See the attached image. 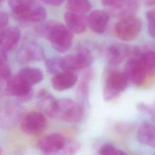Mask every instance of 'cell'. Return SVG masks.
<instances>
[{
    "mask_svg": "<svg viewBox=\"0 0 155 155\" xmlns=\"http://www.w3.org/2000/svg\"><path fill=\"white\" fill-rule=\"evenodd\" d=\"M139 49L124 44L116 43L111 45L107 50V59L111 65H116L125 58L139 57L140 54Z\"/></svg>",
    "mask_w": 155,
    "mask_h": 155,
    "instance_id": "8",
    "label": "cell"
},
{
    "mask_svg": "<svg viewBox=\"0 0 155 155\" xmlns=\"http://www.w3.org/2000/svg\"><path fill=\"white\" fill-rule=\"evenodd\" d=\"M137 108L140 111L148 113L151 120L155 123V102L150 105L144 103H140L137 105Z\"/></svg>",
    "mask_w": 155,
    "mask_h": 155,
    "instance_id": "31",
    "label": "cell"
},
{
    "mask_svg": "<svg viewBox=\"0 0 155 155\" xmlns=\"http://www.w3.org/2000/svg\"><path fill=\"white\" fill-rule=\"evenodd\" d=\"M22 116V109L18 103L7 102L0 107V127H13L20 122Z\"/></svg>",
    "mask_w": 155,
    "mask_h": 155,
    "instance_id": "7",
    "label": "cell"
},
{
    "mask_svg": "<svg viewBox=\"0 0 155 155\" xmlns=\"http://www.w3.org/2000/svg\"><path fill=\"white\" fill-rule=\"evenodd\" d=\"M119 0H101V2L103 5L111 7L114 4H116Z\"/></svg>",
    "mask_w": 155,
    "mask_h": 155,
    "instance_id": "34",
    "label": "cell"
},
{
    "mask_svg": "<svg viewBox=\"0 0 155 155\" xmlns=\"http://www.w3.org/2000/svg\"><path fill=\"white\" fill-rule=\"evenodd\" d=\"M19 122L22 131L31 136L41 134L47 125L45 114L41 111H31L23 115Z\"/></svg>",
    "mask_w": 155,
    "mask_h": 155,
    "instance_id": "6",
    "label": "cell"
},
{
    "mask_svg": "<svg viewBox=\"0 0 155 155\" xmlns=\"http://www.w3.org/2000/svg\"><path fill=\"white\" fill-rule=\"evenodd\" d=\"M80 144L74 140H70L69 142L66 141L65 145L61 151L62 154H71L75 153L77 150L79 149Z\"/></svg>",
    "mask_w": 155,
    "mask_h": 155,
    "instance_id": "30",
    "label": "cell"
},
{
    "mask_svg": "<svg viewBox=\"0 0 155 155\" xmlns=\"http://www.w3.org/2000/svg\"><path fill=\"white\" fill-rule=\"evenodd\" d=\"M7 51L0 48V78L7 79L11 74Z\"/></svg>",
    "mask_w": 155,
    "mask_h": 155,
    "instance_id": "25",
    "label": "cell"
},
{
    "mask_svg": "<svg viewBox=\"0 0 155 155\" xmlns=\"http://www.w3.org/2000/svg\"><path fill=\"white\" fill-rule=\"evenodd\" d=\"M1 151H2V150H1V147H0V154L1 153Z\"/></svg>",
    "mask_w": 155,
    "mask_h": 155,
    "instance_id": "37",
    "label": "cell"
},
{
    "mask_svg": "<svg viewBox=\"0 0 155 155\" xmlns=\"http://www.w3.org/2000/svg\"><path fill=\"white\" fill-rule=\"evenodd\" d=\"M139 59L147 74H155V51L148 50L141 53Z\"/></svg>",
    "mask_w": 155,
    "mask_h": 155,
    "instance_id": "22",
    "label": "cell"
},
{
    "mask_svg": "<svg viewBox=\"0 0 155 155\" xmlns=\"http://www.w3.org/2000/svg\"><path fill=\"white\" fill-rule=\"evenodd\" d=\"M6 81V89L10 94L21 101L30 99L33 94L32 86L22 81L18 74L10 75Z\"/></svg>",
    "mask_w": 155,
    "mask_h": 155,
    "instance_id": "9",
    "label": "cell"
},
{
    "mask_svg": "<svg viewBox=\"0 0 155 155\" xmlns=\"http://www.w3.org/2000/svg\"><path fill=\"white\" fill-rule=\"evenodd\" d=\"M33 4V0H8V5L13 14L22 12Z\"/></svg>",
    "mask_w": 155,
    "mask_h": 155,
    "instance_id": "27",
    "label": "cell"
},
{
    "mask_svg": "<svg viewBox=\"0 0 155 155\" xmlns=\"http://www.w3.org/2000/svg\"><path fill=\"white\" fill-rule=\"evenodd\" d=\"M91 78V74L88 73L83 77L77 87V95L81 104L84 105L88 102V82Z\"/></svg>",
    "mask_w": 155,
    "mask_h": 155,
    "instance_id": "23",
    "label": "cell"
},
{
    "mask_svg": "<svg viewBox=\"0 0 155 155\" xmlns=\"http://www.w3.org/2000/svg\"><path fill=\"white\" fill-rule=\"evenodd\" d=\"M64 71H74L90 67L93 62V56L90 49L79 47L76 52L61 58Z\"/></svg>",
    "mask_w": 155,
    "mask_h": 155,
    "instance_id": "5",
    "label": "cell"
},
{
    "mask_svg": "<svg viewBox=\"0 0 155 155\" xmlns=\"http://www.w3.org/2000/svg\"><path fill=\"white\" fill-rule=\"evenodd\" d=\"M78 80V76L73 71H64L54 74L51 82L55 90L61 91L73 87Z\"/></svg>",
    "mask_w": 155,
    "mask_h": 155,
    "instance_id": "17",
    "label": "cell"
},
{
    "mask_svg": "<svg viewBox=\"0 0 155 155\" xmlns=\"http://www.w3.org/2000/svg\"><path fill=\"white\" fill-rule=\"evenodd\" d=\"M21 31L15 26L7 27L0 32V48L7 52L14 49L21 39Z\"/></svg>",
    "mask_w": 155,
    "mask_h": 155,
    "instance_id": "14",
    "label": "cell"
},
{
    "mask_svg": "<svg viewBox=\"0 0 155 155\" xmlns=\"http://www.w3.org/2000/svg\"><path fill=\"white\" fill-rule=\"evenodd\" d=\"M13 17L19 22L39 23L45 20L47 12L44 7L35 3L25 10L13 15Z\"/></svg>",
    "mask_w": 155,
    "mask_h": 155,
    "instance_id": "13",
    "label": "cell"
},
{
    "mask_svg": "<svg viewBox=\"0 0 155 155\" xmlns=\"http://www.w3.org/2000/svg\"><path fill=\"white\" fill-rule=\"evenodd\" d=\"M57 100L48 92L42 90L36 97V105L41 113L50 117H54Z\"/></svg>",
    "mask_w": 155,
    "mask_h": 155,
    "instance_id": "19",
    "label": "cell"
},
{
    "mask_svg": "<svg viewBox=\"0 0 155 155\" xmlns=\"http://www.w3.org/2000/svg\"><path fill=\"white\" fill-rule=\"evenodd\" d=\"M67 7L69 11L85 13L91 8L88 0H67Z\"/></svg>",
    "mask_w": 155,
    "mask_h": 155,
    "instance_id": "24",
    "label": "cell"
},
{
    "mask_svg": "<svg viewBox=\"0 0 155 155\" xmlns=\"http://www.w3.org/2000/svg\"><path fill=\"white\" fill-rule=\"evenodd\" d=\"M145 4L148 6L155 5V0H143Z\"/></svg>",
    "mask_w": 155,
    "mask_h": 155,
    "instance_id": "35",
    "label": "cell"
},
{
    "mask_svg": "<svg viewBox=\"0 0 155 155\" xmlns=\"http://www.w3.org/2000/svg\"><path fill=\"white\" fill-rule=\"evenodd\" d=\"M5 0H0V4H1Z\"/></svg>",
    "mask_w": 155,
    "mask_h": 155,
    "instance_id": "36",
    "label": "cell"
},
{
    "mask_svg": "<svg viewBox=\"0 0 155 155\" xmlns=\"http://www.w3.org/2000/svg\"><path fill=\"white\" fill-rule=\"evenodd\" d=\"M64 21L67 27L73 33H84L88 25L87 18L84 13L68 11L64 15Z\"/></svg>",
    "mask_w": 155,
    "mask_h": 155,
    "instance_id": "15",
    "label": "cell"
},
{
    "mask_svg": "<svg viewBox=\"0 0 155 155\" xmlns=\"http://www.w3.org/2000/svg\"><path fill=\"white\" fill-rule=\"evenodd\" d=\"M137 139L143 145L155 147V125L143 122L137 130Z\"/></svg>",
    "mask_w": 155,
    "mask_h": 155,
    "instance_id": "20",
    "label": "cell"
},
{
    "mask_svg": "<svg viewBox=\"0 0 155 155\" xmlns=\"http://www.w3.org/2000/svg\"><path fill=\"white\" fill-rule=\"evenodd\" d=\"M146 18L148 22V31L151 37L155 38V10L147 12Z\"/></svg>",
    "mask_w": 155,
    "mask_h": 155,
    "instance_id": "29",
    "label": "cell"
},
{
    "mask_svg": "<svg viewBox=\"0 0 155 155\" xmlns=\"http://www.w3.org/2000/svg\"><path fill=\"white\" fill-rule=\"evenodd\" d=\"M8 16L7 13L0 10V32L8 27Z\"/></svg>",
    "mask_w": 155,
    "mask_h": 155,
    "instance_id": "32",
    "label": "cell"
},
{
    "mask_svg": "<svg viewBox=\"0 0 155 155\" xmlns=\"http://www.w3.org/2000/svg\"><path fill=\"white\" fill-rule=\"evenodd\" d=\"M44 58L45 53L42 48L33 42L26 43L22 45L16 54L17 61L20 64L41 61Z\"/></svg>",
    "mask_w": 155,
    "mask_h": 155,
    "instance_id": "10",
    "label": "cell"
},
{
    "mask_svg": "<svg viewBox=\"0 0 155 155\" xmlns=\"http://www.w3.org/2000/svg\"><path fill=\"white\" fill-rule=\"evenodd\" d=\"M99 153L102 155H122L126 153L111 143L104 144L99 149Z\"/></svg>",
    "mask_w": 155,
    "mask_h": 155,
    "instance_id": "28",
    "label": "cell"
},
{
    "mask_svg": "<svg viewBox=\"0 0 155 155\" xmlns=\"http://www.w3.org/2000/svg\"><path fill=\"white\" fill-rule=\"evenodd\" d=\"M65 138L58 133H51L45 135L38 141V148L45 153H58L64 148L65 143Z\"/></svg>",
    "mask_w": 155,
    "mask_h": 155,
    "instance_id": "11",
    "label": "cell"
},
{
    "mask_svg": "<svg viewBox=\"0 0 155 155\" xmlns=\"http://www.w3.org/2000/svg\"><path fill=\"white\" fill-rule=\"evenodd\" d=\"M128 79L123 71H114L107 76L103 90L105 101H111L120 95L127 87Z\"/></svg>",
    "mask_w": 155,
    "mask_h": 155,
    "instance_id": "4",
    "label": "cell"
},
{
    "mask_svg": "<svg viewBox=\"0 0 155 155\" xmlns=\"http://www.w3.org/2000/svg\"><path fill=\"white\" fill-rule=\"evenodd\" d=\"M73 33L64 24L53 22L48 39L53 48L59 53L67 51L73 43Z\"/></svg>",
    "mask_w": 155,
    "mask_h": 155,
    "instance_id": "1",
    "label": "cell"
},
{
    "mask_svg": "<svg viewBox=\"0 0 155 155\" xmlns=\"http://www.w3.org/2000/svg\"><path fill=\"white\" fill-rule=\"evenodd\" d=\"M45 4L51 6H59L65 0H42Z\"/></svg>",
    "mask_w": 155,
    "mask_h": 155,
    "instance_id": "33",
    "label": "cell"
},
{
    "mask_svg": "<svg viewBox=\"0 0 155 155\" xmlns=\"http://www.w3.org/2000/svg\"><path fill=\"white\" fill-rule=\"evenodd\" d=\"M18 75L22 81L32 87L41 82L44 76L42 70L36 67H25L18 72Z\"/></svg>",
    "mask_w": 155,
    "mask_h": 155,
    "instance_id": "21",
    "label": "cell"
},
{
    "mask_svg": "<svg viewBox=\"0 0 155 155\" xmlns=\"http://www.w3.org/2000/svg\"><path fill=\"white\" fill-rule=\"evenodd\" d=\"M88 25L96 33L101 34L105 31L109 21L108 13L102 10L93 11L87 18Z\"/></svg>",
    "mask_w": 155,
    "mask_h": 155,
    "instance_id": "18",
    "label": "cell"
},
{
    "mask_svg": "<svg viewBox=\"0 0 155 155\" xmlns=\"http://www.w3.org/2000/svg\"><path fill=\"white\" fill-rule=\"evenodd\" d=\"M84 109L80 103L70 99H61L57 101L54 117L66 122H79L83 117Z\"/></svg>",
    "mask_w": 155,
    "mask_h": 155,
    "instance_id": "2",
    "label": "cell"
},
{
    "mask_svg": "<svg viewBox=\"0 0 155 155\" xmlns=\"http://www.w3.org/2000/svg\"><path fill=\"white\" fill-rule=\"evenodd\" d=\"M139 56L128 59L124 71L128 81L136 85H141L147 75L139 59Z\"/></svg>",
    "mask_w": 155,
    "mask_h": 155,
    "instance_id": "12",
    "label": "cell"
},
{
    "mask_svg": "<svg viewBox=\"0 0 155 155\" xmlns=\"http://www.w3.org/2000/svg\"><path fill=\"white\" fill-rule=\"evenodd\" d=\"M139 0H119L111 8L113 16L119 19L135 15L139 8Z\"/></svg>",
    "mask_w": 155,
    "mask_h": 155,
    "instance_id": "16",
    "label": "cell"
},
{
    "mask_svg": "<svg viewBox=\"0 0 155 155\" xmlns=\"http://www.w3.org/2000/svg\"><path fill=\"white\" fill-rule=\"evenodd\" d=\"M142 21L135 15L120 19L116 24L114 31L117 37L124 41L136 39L142 30Z\"/></svg>",
    "mask_w": 155,
    "mask_h": 155,
    "instance_id": "3",
    "label": "cell"
},
{
    "mask_svg": "<svg viewBox=\"0 0 155 155\" xmlns=\"http://www.w3.org/2000/svg\"><path fill=\"white\" fill-rule=\"evenodd\" d=\"M45 67L47 71L53 75L64 71L61 58H51L47 59Z\"/></svg>",
    "mask_w": 155,
    "mask_h": 155,
    "instance_id": "26",
    "label": "cell"
}]
</instances>
